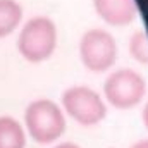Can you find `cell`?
I'll list each match as a JSON object with an SVG mask.
<instances>
[{
  "label": "cell",
  "instance_id": "cell-1",
  "mask_svg": "<svg viewBox=\"0 0 148 148\" xmlns=\"http://www.w3.org/2000/svg\"><path fill=\"white\" fill-rule=\"evenodd\" d=\"M66 114L50 98H36L24 110V131L38 145H50L66 133Z\"/></svg>",
  "mask_w": 148,
  "mask_h": 148
},
{
  "label": "cell",
  "instance_id": "cell-2",
  "mask_svg": "<svg viewBox=\"0 0 148 148\" xmlns=\"http://www.w3.org/2000/svg\"><path fill=\"white\" fill-rule=\"evenodd\" d=\"M57 26L47 16H36L26 21L17 36V50L21 57L31 64L48 60L57 48Z\"/></svg>",
  "mask_w": 148,
  "mask_h": 148
},
{
  "label": "cell",
  "instance_id": "cell-3",
  "mask_svg": "<svg viewBox=\"0 0 148 148\" xmlns=\"http://www.w3.org/2000/svg\"><path fill=\"white\" fill-rule=\"evenodd\" d=\"M147 79L134 69L122 67L107 76L103 83V100L119 110H127L143 102Z\"/></svg>",
  "mask_w": 148,
  "mask_h": 148
},
{
  "label": "cell",
  "instance_id": "cell-4",
  "mask_svg": "<svg viewBox=\"0 0 148 148\" xmlns=\"http://www.w3.org/2000/svg\"><path fill=\"white\" fill-rule=\"evenodd\" d=\"M62 110L77 124L90 127L100 124L107 117V103L98 91L90 86L76 84L62 93Z\"/></svg>",
  "mask_w": 148,
  "mask_h": 148
},
{
  "label": "cell",
  "instance_id": "cell-5",
  "mask_svg": "<svg viewBox=\"0 0 148 148\" xmlns=\"http://www.w3.org/2000/svg\"><path fill=\"white\" fill-rule=\"evenodd\" d=\"M79 59L90 73H105L117 60V41L109 31L93 28L79 40Z\"/></svg>",
  "mask_w": 148,
  "mask_h": 148
},
{
  "label": "cell",
  "instance_id": "cell-6",
  "mask_svg": "<svg viewBox=\"0 0 148 148\" xmlns=\"http://www.w3.org/2000/svg\"><path fill=\"white\" fill-rule=\"evenodd\" d=\"M93 7L110 26H127L138 17L136 0H93Z\"/></svg>",
  "mask_w": 148,
  "mask_h": 148
},
{
  "label": "cell",
  "instance_id": "cell-7",
  "mask_svg": "<svg viewBox=\"0 0 148 148\" xmlns=\"http://www.w3.org/2000/svg\"><path fill=\"white\" fill-rule=\"evenodd\" d=\"M0 148H26V131L12 115H0Z\"/></svg>",
  "mask_w": 148,
  "mask_h": 148
},
{
  "label": "cell",
  "instance_id": "cell-8",
  "mask_svg": "<svg viewBox=\"0 0 148 148\" xmlns=\"http://www.w3.org/2000/svg\"><path fill=\"white\" fill-rule=\"evenodd\" d=\"M23 21V7L17 0H0V38L12 35Z\"/></svg>",
  "mask_w": 148,
  "mask_h": 148
},
{
  "label": "cell",
  "instance_id": "cell-9",
  "mask_svg": "<svg viewBox=\"0 0 148 148\" xmlns=\"http://www.w3.org/2000/svg\"><path fill=\"white\" fill-rule=\"evenodd\" d=\"M129 53L143 66H148V33L145 29L134 31L129 38Z\"/></svg>",
  "mask_w": 148,
  "mask_h": 148
},
{
  "label": "cell",
  "instance_id": "cell-10",
  "mask_svg": "<svg viewBox=\"0 0 148 148\" xmlns=\"http://www.w3.org/2000/svg\"><path fill=\"white\" fill-rule=\"evenodd\" d=\"M141 121H143L145 127L148 129V100L145 102V107H143V112H141Z\"/></svg>",
  "mask_w": 148,
  "mask_h": 148
},
{
  "label": "cell",
  "instance_id": "cell-11",
  "mask_svg": "<svg viewBox=\"0 0 148 148\" xmlns=\"http://www.w3.org/2000/svg\"><path fill=\"white\" fill-rule=\"evenodd\" d=\"M53 148H81V147H79V145H76V143H71V141H64V143L55 145Z\"/></svg>",
  "mask_w": 148,
  "mask_h": 148
},
{
  "label": "cell",
  "instance_id": "cell-12",
  "mask_svg": "<svg viewBox=\"0 0 148 148\" xmlns=\"http://www.w3.org/2000/svg\"><path fill=\"white\" fill-rule=\"evenodd\" d=\"M129 148H148V140H140V141L133 143Z\"/></svg>",
  "mask_w": 148,
  "mask_h": 148
}]
</instances>
